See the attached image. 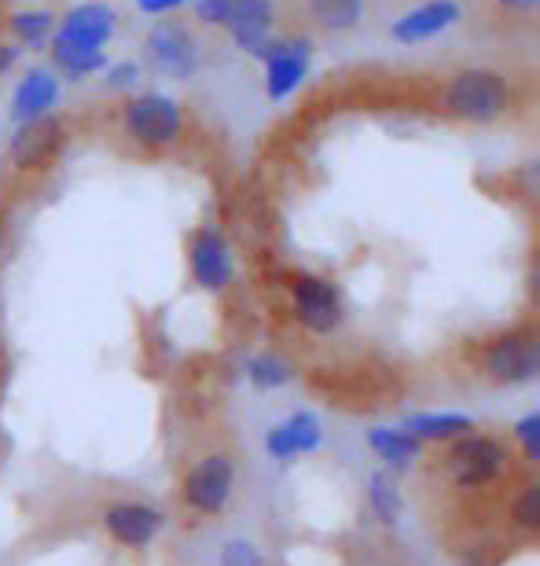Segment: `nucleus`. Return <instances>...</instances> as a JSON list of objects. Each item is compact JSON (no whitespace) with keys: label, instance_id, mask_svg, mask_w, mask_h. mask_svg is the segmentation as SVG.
<instances>
[{"label":"nucleus","instance_id":"obj_15","mask_svg":"<svg viewBox=\"0 0 540 566\" xmlns=\"http://www.w3.org/2000/svg\"><path fill=\"white\" fill-rule=\"evenodd\" d=\"M456 19H459L456 0H431V4L412 8L409 15H401L393 22V38L401 44H415V41H426V38H434V33L448 30Z\"/></svg>","mask_w":540,"mask_h":566},{"label":"nucleus","instance_id":"obj_24","mask_svg":"<svg viewBox=\"0 0 540 566\" xmlns=\"http://www.w3.org/2000/svg\"><path fill=\"white\" fill-rule=\"evenodd\" d=\"M11 30H15V38L22 44H38L52 33V15L49 11H19V15H11Z\"/></svg>","mask_w":540,"mask_h":566},{"label":"nucleus","instance_id":"obj_7","mask_svg":"<svg viewBox=\"0 0 540 566\" xmlns=\"http://www.w3.org/2000/svg\"><path fill=\"white\" fill-rule=\"evenodd\" d=\"M126 129L129 137L144 147H166L180 133V107L177 99L162 93H144L126 107Z\"/></svg>","mask_w":540,"mask_h":566},{"label":"nucleus","instance_id":"obj_4","mask_svg":"<svg viewBox=\"0 0 540 566\" xmlns=\"http://www.w3.org/2000/svg\"><path fill=\"white\" fill-rule=\"evenodd\" d=\"M540 365V349L533 332H508L500 338H493L481 354V368L493 382L500 387H515V382H530L537 376Z\"/></svg>","mask_w":540,"mask_h":566},{"label":"nucleus","instance_id":"obj_31","mask_svg":"<svg viewBox=\"0 0 540 566\" xmlns=\"http://www.w3.org/2000/svg\"><path fill=\"white\" fill-rule=\"evenodd\" d=\"M500 4H508L515 11H530V8H537V0H500Z\"/></svg>","mask_w":540,"mask_h":566},{"label":"nucleus","instance_id":"obj_8","mask_svg":"<svg viewBox=\"0 0 540 566\" xmlns=\"http://www.w3.org/2000/svg\"><path fill=\"white\" fill-rule=\"evenodd\" d=\"M148 60L159 74L173 77V82H188L199 71V49L191 33L177 22H159L148 33Z\"/></svg>","mask_w":540,"mask_h":566},{"label":"nucleus","instance_id":"obj_11","mask_svg":"<svg viewBox=\"0 0 540 566\" xmlns=\"http://www.w3.org/2000/svg\"><path fill=\"white\" fill-rule=\"evenodd\" d=\"M115 33V11L107 4H77L71 15L63 19L55 44L60 49H82V52H99Z\"/></svg>","mask_w":540,"mask_h":566},{"label":"nucleus","instance_id":"obj_9","mask_svg":"<svg viewBox=\"0 0 540 566\" xmlns=\"http://www.w3.org/2000/svg\"><path fill=\"white\" fill-rule=\"evenodd\" d=\"M166 515L144 501H118L104 512V530L118 548H148L162 534Z\"/></svg>","mask_w":540,"mask_h":566},{"label":"nucleus","instance_id":"obj_2","mask_svg":"<svg viewBox=\"0 0 540 566\" xmlns=\"http://www.w3.org/2000/svg\"><path fill=\"white\" fill-rule=\"evenodd\" d=\"M235 490V460L232 452H207L188 468L184 482H180V493H184V504L202 518L221 515L232 501Z\"/></svg>","mask_w":540,"mask_h":566},{"label":"nucleus","instance_id":"obj_14","mask_svg":"<svg viewBox=\"0 0 540 566\" xmlns=\"http://www.w3.org/2000/svg\"><path fill=\"white\" fill-rule=\"evenodd\" d=\"M224 27L232 30L240 49H257L262 41H268V30H273V0H229Z\"/></svg>","mask_w":540,"mask_h":566},{"label":"nucleus","instance_id":"obj_12","mask_svg":"<svg viewBox=\"0 0 540 566\" xmlns=\"http://www.w3.org/2000/svg\"><path fill=\"white\" fill-rule=\"evenodd\" d=\"M324 441V430H320V420L313 412H295L287 416L284 423L273 427L265 434V449L268 457L279 460V463H290L298 457H306V452H317Z\"/></svg>","mask_w":540,"mask_h":566},{"label":"nucleus","instance_id":"obj_29","mask_svg":"<svg viewBox=\"0 0 540 566\" xmlns=\"http://www.w3.org/2000/svg\"><path fill=\"white\" fill-rule=\"evenodd\" d=\"M129 82H137V63H121L110 71V85H129Z\"/></svg>","mask_w":540,"mask_h":566},{"label":"nucleus","instance_id":"obj_16","mask_svg":"<svg viewBox=\"0 0 540 566\" xmlns=\"http://www.w3.org/2000/svg\"><path fill=\"white\" fill-rule=\"evenodd\" d=\"M55 96H60V82L49 71H30L15 88V99H11V122L27 126V122L44 118L49 107H55Z\"/></svg>","mask_w":540,"mask_h":566},{"label":"nucleus","instance_id":"obj_26","mask_svg":"<svg viewBox=\"0 0 540 566\" xmlns=\"http://www.w3.org/2000/svg\"><path fill=\"white\" fill-rule=\"evenodd\" d=\"M515 438H519V446L526 452V460H533L540 457V416L530 412V416H522L519 427H515Z\"/></svg>","mask_w":540,"mask_h":566},{"label":"nucleus","instance_id":"obj_30","mask_svg":"<svg viewBox=\"0 0 540 566\" xmlns=\"http://www.w3.org/2000/svg\"><path fill=\"white\" fill-rule=\"evenodd\" d=\"M15 60H19V49H15V44H4V49H0V71H8Z\"/></svg>","mask_w":540,"mask_h":566},{"label":"nucleus","instance_id":"obj_22","mask_svg":"<svg viewBox=\"0 0 540 566\" xmlns=\"http://www.w3.org/2000/svg\"><path fill=\"white\" fill-rule=\"evenodd\" d=\"M246 376H251V382L257 390H276V387H284V382H290V365L276 354H262V357L251 360Z\"/></svg>","mask_w":540,"mask_h":566},{"label":"nucleus","instance_id":"obj_27","mask_svg":"<svg viewBox=\"0 0 540 566\" xmlns=\"http://www.w3.org/2000/svg\"><path fill=\"white\" fill-rule=\"evenodd\" d=\"M195 11L202 22H218L224 27V11H229V0H195Z\"/></svg>","mask_w":540,"mask_h":566},{"label":"nucleus","instance_id":"obj_3","mask_svg":"<svg viewBox=\"0 0 540 566\" xmlns=\"http://www.w3.org/2000/svg\"><path fill=\"white\" fill-rule=\"evenodd\" d=\"M448 111L456 118H467V122H493L500 118L504 111L511 104V93H508V82L493 71H459L448 85Z\"/></svg>","mask_w":540,"mask_h":566},{"label":"nucleus","instance_id":"obj_28","mask_svg":"<svg viewBox=\"0 0 540 566\" xmlns=\"http://www.w3.org/2000/svg\"><path fill=\"white\" fill-rule=\"evenodd\" d=\"M140 11H148V15H159V11H173L180 4H188V0H137Z\"/></svg>","mask_w":540,"mask_h":566},{"label":"nucleus","instance_id":"obj_13","mask_svg":"<svg viewBox=\"0 0 540 566\" xmlns=\"http://www.w3.org/2000/svg\"><path fill=\"white\" fill-rule=\"evenodd\" d=\"M63 147V129L55 126L52 118H38V122H27L19 129V137L11 140V158L22 166V169H44L60 155Z\"/></svg>","mask_w":540,"mask_h":566},{"label":"nucleus","instance_id":"obj_25","mask_svg":"<svg viewBox=\"0 0 540 566\" xmlns=\"http://www.w3.org/2000/svg\"><path fill=\"white\" fill-rule=\"evenodd\" d=\"M221 566H265V556L251 541H229L221 548Z\"/></svg>","mask_w":540,"mask_h":566},{"label":"nucleus","instance_id":"obj_19","mask_svg":"<svg viewBox=\"0 0 540 566\" xmlns=\"http://www.w3.org/2000/svg\"><path fill=\"white\" fill-rule=\"evenodd\" d=\"M309 11L324 30L346 33L357 27L360 15H364V0H309Z\"/></svg>","mask_w":540,"mask_h":566},{"label":"nucleus","instance_id":"obj_18","mask_svg":"<svg viewBox=\"0 0 540 566\" xmlns=\"http://www.w3.org/2000/svg\"><path fill=\"white\" fill-rule=\"evenodd\" d=\"M404 430L415 441H456L459 434H470L475 420L464 412H420L404 420Z\"/></svg>","mask_w":540,"mask_h":566},{"label":"nucleus","instance_id":"obj_6","mask_svg":"<svg viewBox=\"0 0 540 566\" xmlns=\"http://www.w3.org/2000/svg\"><path fill=\"white\" fill-rule=\"evenodd\" d=\"M290 298H295V316L298 324L313 335H331L342 324V302L339 291L331 287L324 276L298 273L290 283Z\"/></svg>","mask_w":540,"mask_h":566},{"label":"nucleus","instance_id":"obj_1","mask_svg":"<svg viewBox=\"0 0 540 566\" xmlns=\"http://www.w3.org/2000/svg\"><path fill=\"white\" fill-rule=\"evenodd\" d=\"M511 468V449L493 434H459L448 441L445 449V474L456 490L464 493H481L500 485V479Z\"/></svg>","mask_w":540,"mask_h":566},{"label":"nucleus","instance_id":"obj_17","mask_svg":"<svg viewBox=\"0 0 540 566\" xmlns=\"http://www.w3.org/2000/svg\"><path fill=\"white\" fill-rule=\"evenodd\" d=\"M368 446L375 449L379 460H387V468L393 471H409L420 460L423 441H415L404 427H371L368 430Z\"/></svg>","mask_w":540,"mask_h":566},{"label":"nucleus","instance_id":"obj_20","mask_svg":"<svg viewBox=\"0 0 540 566\" xmlns=\"http://www.w3.org/2000/svg\"><path fill=\"white\" fill-rule=\"evenodd\" d=\"M371 507H375V515H379V523H398L401 518V493H398V485H393V479L387 471H375L371 474Z\"/></svg>","mask_w":540,"mask_h":566},{"label":"nucleus","instance_id":"obj_21","mask_svg":"<svg viewBox=\"0 0 540 566\" xmlns=\"http://www.w3.org/2000/svg\"><path fill=\"white\" fill-rule=\"evenodd\" d=\"M52 55H55V66H60V71L71 77V82H77V77H85V74H96V71H104V66H107L104 49H99V52H82V49H60V44H55Z\"/></svg>","mask_w":540,"mask_h":566},{"label":"nucleus","instance_id":"obj_23","mask_svg":"<svg viewBox=\"0 0 540 566\" xmlns=\"http://www.w3.org/2000/svg\"><path fill=\"white\" fill-rule=\"evenodd\" d=\"M508 515H511V523L522 530V534H537V526H540V490H537V482L522 485V490L511 496Z\"/></svg>","mask_w":540,"mask_h":566},{"label":"nucleus","instance_id":"obj_5","mask_svg":"<svg viewBox=\"0 0 540 566\" xmlns=\"http://www.w3.org/2000/svg\"><path fill=\"white\" fill-rule=\"evenodd\" d=\"M257 60H265V93L268 99H284L301 85L309 71V38L290 41H262L251 49Z\"/></svg>","mask_w":540,"mask_h":566},{"label":"nucleus","instance_id":"obj_10","mask_svg":"<svg viewBox=\"0 0 540 566\" xmlns=\"http://www.w3.org/2000/svg\"><path fill=\"white\" fill-rule=\"evenodd\" d=\"M188 265H191V280H195L202 291H224L235 276L232 247L224 243V235L218 229H199L191 235Z\"/></svg>","mask_w":540,"mask_h":566}]
</instances>
